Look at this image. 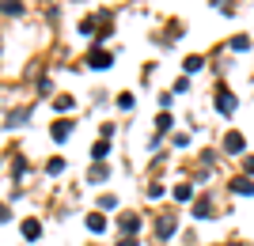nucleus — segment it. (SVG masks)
I'll use <instances>...</instances> for the list:
<instances>
[{"instance_id": "nucleus-10", "label": "nucleus", "mask_w": 254, "mask_h": 246, "mask_svg": "<svg viewBox=\"0 0 254 246\" xmlns=\"http://www.w3.org/2000/svg\"><path fill=\"white\" fill-rule=\"evenodd\" d=\"M201 57H186V72H201Z\"/></svg>"}, {"instance_id": "nucleus-4", "label": "nucleus", "mask_w": 254, "mask_h": 246, "mask_svg": "<svg viewBox=\"0 0 254 246\" xmlns=\"http://www.w3.org/2000/svg\"><path fill=\"white\" fill-rule=\"evenodd\" d=\"M42 235V224H38V220H27V224H23V239H38Z\"/></svg>"}, {"instance_id": "nucleus-2", "label": "nucleus", "mask_w": 254, "mask_h": 246, "mask_svg": "<svg viewBox=\"0 0 254 246\" xmlns=\"http://www.w3.org/2000/svg\"><path fill=\"white\" fill-rule=\"evenodd\" d=\"M224 148L232 151V155H239V151H243V137H239V133H228V137H224Z\"/></svg>"}, {"instance_id": "nucleus-3", "label": "nucleus", "mask_w": 254, "mask_h": 246, "mask_svg": "<svg viewBox=\"0 0 254 246\" xmlns=\"http://www.w3.org/2000/svg\"><path fill=\"white\" fill-rule=\"evenodd\" d=\"M87 61H91V68H110V61H114V57H110V53H103V49H95V53L87 57Z\"/></svg>"}, {"instance_id": "nucleus-13", "label": "nucleus", "mask_w": 254, "mask_h": 246, "mask_svg": "<svg viewBox=\"0 0 254 246\" xmlns=\"http://www.w3.org/2000/svg\"><path fill=\"white\" fill-rule=\"evenodd\" d=\"M19 121H27V110H15V114H8V125H19Z\"/></svg>"}, {"instance_id": "nucleus-7", "label": "nucleus", "mask_w": 254, "mask_h": 246, "mask_svg": "<svg viewBox=\"0 0 254 246\" xmlns=\"http://www.w3.org/2000/svg\"><path fill=\"white\" fill-rule=\"evenodd\" d=\"M175 197H179V201H190V197H193V190H190L186 182H182V186H175Z\"/></svg>"}, {"instance_id": "nucleus-6", "label": "nucleus", "mask_w": 254, "mask_h": 246, "mask_svg": "<svg viewBox=\"0 0 254 246\" xmlns=\"http://www.w3.org/2000/svg\"><path fill=\"white\" fill-rule=\"evenodd\" d=\"M159 235H175V216H163V220H159Z\"/></svg>"}, {"instance_id": "nucleus-5", "label": "nucleus", "mask_w": 254, "mask_h": 246, "mask_svg": "<svg viewBox=\"0 0 254 246\" xmlns=\"http://www.w3.org/2000/svg\"><path fill=\"white\" fill-rule=\"evenodd\" d=\"M68 133H72L68 121H57V125H53V140H68Z\"/></svg>"}, {"instance_id": "nucleus-14", "label": "nucleus", "mask_w": 254, "mask_h": 246, "mask_svg": "<svg viewBox=\"0 0 254 246\" xmlns=\"http://www.w3.org/2000/svg\"><path fill=\"white\" fill-rule=\"evenodd\" d=\"M122 227H126V231H137L140 220H137V216H126V220H122Z\"/></svg>"}, {"instance_id": "nucleus-12", "label": "nucleus", "mask_w": 254, "mask_h": 246, "mask_svg": "<svg viewBox=\"0 0 254 246\" xmlns=\"http://www.w3.org/2000/svg\"><path fill=\"white\" fill-rule=\"evenodd\" d=\"M232 190H235V193H251V190H254V186H251V182H247V178H239V182H232Z\"/></svg>"}, {"instance_id": "nucleus-16", "label": "nucleus", "mask_w": 254, "mask_h": 246, "mask_svg": "<svg viewBox=\"0 0 254 246\" xmlns=\"http://www.w3.org/2000/svg\"><path fill=\"white\" fill-rule=\"evenodd\" d=\"M118 246H137V243H133V239H122V243H118Z\"/></svg>"}, {"instance_id": "nucleus-11", "label": "nucleus", "mask_w": 254, "mask_h": 246, "mask_svg": "<svg viewBox=\"0 0 254 246\" xmlns=\"http://www.w3.org/2000/svg\"><path fill=\"white\" fill-rule=\"evenodd\" d=\"M193 216H201V220H205V216H209V201H205V197H201V201H197V204H193Z\"/></svg>"}, {"instance_id": "nucleus-15", "label": "nucleus", "mask_w": 254, "mask_h": 246, "mask_svg": "<svg viewBox=\"0 0 254 246\" xmlns=\"http://www.w3.org/2000/svg\"><path fill=\"white\" fill-rule=\"evenodd\" d=\"M53 106H57V110H68V106H72V98L61 95V98H53Z\"/></svg>"}, {"instance_id": "nucleus-8", "label": "nucleus", "mask_w": 254, "mask_h": 246, "mask_svg": "<svg viewBox=\"0 0 254 246\" xmlns=\"http://www.w3.org/2000/svg\"><path fill=\"white\" fill-rule=\"evenodd\" d=\"M87 227H91V231H95V235H99V231H103V227H106V220H103V216H87Z\"/></svg>"}, {"instance_id": "nucleus-9", "label": "nucleus", "mask_w": 254, "mask_h": 246, "mask_svg": "<svg viewBox=\"0 0 254 246\" xmlns=\"http://www.w3.org/2000/svg\"><path fill=\"white\" fill-rule=\"evenodd\" d=\"M91 155H95V159H106V155H110V144H103V140H99L95 148H91Z\"/></svg>"}, {"instance_id": "nucleus-1", "label": "nucleus", "mask_w": 254, "mask_h": 246, "mask_svg": "<svg viewBox=\"0 0 254 246\" xmlns=\"http://www.w3.org/2000/svg\"><path fill=\"white\" fill-rule=\"evenodd\" d=\"M216 110H220V114H232V110H235L232 91H216Z\"/></svg>"}]
</instances>
